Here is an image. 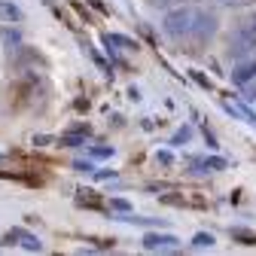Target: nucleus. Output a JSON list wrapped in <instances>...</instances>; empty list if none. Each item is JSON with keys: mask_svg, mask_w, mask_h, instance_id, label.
<instances>
[{"mask_svg": "<svg viewBox=\"0 0 256 256\" xmlns=\"http://www.w3.org/2000/svg\"><path fill=\"white\" fill-rule=\"evenodd\" d=\"M192 18H196V10L177 6V10H171V12L162 18V30H165L171 40L183 43V40H189V34H192Z\"/></svg>", "mask_w": 256, "mask_h": 256, "instance_id": "f257e3e1", "label": "nucleus"}, {"mask_svg": "<svg viewBox=\"0 0 256 256\" xmlns=\"http://www.w3.org/2000/svg\"><path fill=\"white\" fill-rule=\"evenodd\" d=\"M216 28H220V18L208 10H196V18H192V34L189 40L196 43V46H204L214 34H216Z\"/></svg>", "mask_w": 256, "mask_h": 256, "instance_id": "f03ea898", "label": "nucleus"}, {"mask_svg": "<svg viewBox=\"0 0 256 256\" xmlns=\"http://www.w3.org/2000/svg\"><path fill=\"white\" fill-rule=\"evenodd\" d=\"M177 247H180V238L171 232H146L144 235V250H150V253H168Z\"/></svg>", "mask_w": 256, "mask_h": 256, "instance_id": "7ed1b4c3", "label": "nucleus"}, {"mask_svg": "<svg viewBox=\"0 0 256 256\" xmlns=\"http://www.w3.org/2000/svg\"><path fill=\"white\" fill-rule=\"evenodd\" d=\"M222 110H226V113H232L235 119H241V122H247V125H253V128H256V113L250 110V104H247L244 98H235V101H222Z\"/></svg>", "mask_w": 256, "mask_h": 256, "instance_id": "20e7f679", "label": "nucleus"}, {"mask_svg": "<svg viewBox=\"0 0 256 256\" xmlns=\"http://www.w3.org/2000/svg\"><path fill=\"white\" fill-rule=\"evenodd\" d=\"M250 80H256V55L235 61V70H232V82H235V86H244V82H250Z\"/></svg>", "mask_w": 256, "mask_h": 256, "instance_id": "39448f33", "label": "nucleus"}, {"mask_svg": "<svg viewBox=\"0 0 256 256\" xmlns=\"http://www.w3.org/2000/svg\"><path fill=\"white\" fill-rule=\"evenodd\" d=\"M12 238H18V247L28 250V253H40V250H43V241H40L37 235L24 232V229H10V241H12Z\"/></svg>", "mask_w": 256, "mask_h": 256, "instance_id": "423d86ee", "label": "nucleus"}, {"mask_svg": "<svg viewBox=\"0 0 256 256\" xmlns=\"http://www.w3.org/2000/svg\"><path fill=\"white\" fill-rule=\"evenodd\" d=\"M22 18H24V12H22L18 4H12V0H0V22L4 24H18Z\"/></svg>", "mask_w": 256, "mask_h": 256, "instance_id": "0eeeda50", "label": "nucleus"}, {"mask_svg": "<svg viewBox=\"0 0 256 256\" xmlns=\"http://www.w3.org/2000/svg\"><path fill=\"white\" fill-rule=\"evenodd\" d=\"M0 43L10 46V49H18L22 46V34H18L12 24H6V28H0Z\"/></svg>", "mask_w": 256, "mask_h": 256, "instance_id": "6e6552de", "label": "nucleus"}, {"mask_svg": "<svg viewBox=\"0 0 256 256\" xmlns=\"http://www.w3.org/2000/svg\"><path fill=\"white\" fill-rule=\"evenodd\" d=\"M202 171H226L229 168V162L222 156H210V158H204V162H196Z\"/></svg>", "mask_w": 256, "mask_h": 256, "instance_id": "1a4fd4ad", "label": "nucleus"}, {"mask_svg": "<svg viewBox=\"0 0 256 256\" xmlns=\"http://www.w3.org/2000/svg\"><path fill=\"white\" fill-rule=\"evenodd\" d=\"M238 30H241V34H244L247 40H253V43H256V10H253V12H250L241 24H238Z\"/></svg>", "mask_w": 256, "mask_h": 256, "instance_id": "9d476101", "label": "nucleus"}, {"mask_svg": "<svg viewBox=\"0 0 256 256\" xmlns=\"http://www.w3.org/2000/svg\"><path fill=\"white\" fill-rule=\"evenodd\" d=\"M214 244H216V238L210 232H196V235H192V247H196V250H210Z\"/></svg>", "mask_w": 256, "mask_h": 256, "instance_id": "9b49d317", "label": "nucleus"}, {"mask_svg": "<svg viewBox=\"0 0 256 256\" xmlns=\"http://www.w3.org/2000/svg\"><path fill=\"white\" fill-rule=\"evenodd\" d=\"M104 43L107 46H116V49H134V40H128L122 34H104Z\"/></svg>", "mask_w": 256, "mask_h": 256, "instance_id": "f8f14e48", "label": "nucleus"}, {"mask_svg": "<svg viewBox=\"0 0 256 256\" xmlns=\"http://www.w3.org/2000/svg\"><path fill=\"white\" fill-rule=\"evenodd\" d=\"M189 138H192V125H183V128H177V132H174L171 146H183V144H189Z\"/></svg>", "mask_w": 256, "mask_h": 256, "instance_id": "ddd939ff", "label": "nucleus"}, {"mask_svg": "<svg viewBox=\"0 0 256 256\" xmlns=\"http://www.w3.org/2000/svg\"><path fill=\"white\" fill-rule=\"evenodd\" d=\"M86 134H88V132H74V134H64V138H61V144H64V146H82V144H86Z\"/></svg>", "mask_w": 256, "mask_h": 256, "instance_id": "4468645a", "label": "nucleus"}, {"mask_svg": "<svg viewBox=\"0 0 256 256\" xmlns=\"http://www.w3.org/2000/svg\"><path fill=\"white\" fill-rule=\"evenodd\" d=\"M156 162L162 165V168H171L174 165V152L171 150H156Z\"/></svg>", "mask_w": 256, "mask_h": 256, "instance_id": "2eb2a0df", "label": "nucleus"}, {"mask_svg": "<svg viewBox=\"0 0 256 256\" xmlns=\"http://www.w3.org/2000/svg\"><path fill=\"white\" fill-rule=\"evenodd\" d=\"M241 98H244L247 104H256V82H253V80L241 86Z\"/></svg>", "mask_w": 256, "mask_h": 256, "instance_id": "dca6fc26", "label": "nucleus"}, {"mask_svg": "<svg viewBox=\"0 0 256 256\" xmlns=\"http://www.w3.org/2000/svg\"><path fill=\"white\" fill-rule=\"evenodd\" d=\"M232 235H235V238H241L244 244H256V235H253V232H247V229H232Z\"/></svg>", "mask_w": 256, "mask_h": 256, "instance_id": "f3484780", "label": "nucleus"}, {"mask_svg": "<svg viewBox=\"0 0 256 256\" xmlns=\"http://www.w3.org/2000/svg\"><path fill=\"white\" fill-rule=\"evenodd\" d=\"M110 208L119 210V214H128V210H132V204H128L125 198H110Z\"/></svg>", "mask_w": 256, "mask_h": 256, "instance_id": "a211bd4d", "label": "nucleus"}, {"mask_svg": "<svg viewBox=\"0 0 256 256\" xmlns=\"http://www.w3.org/2000/svg\"><path fill=\"white\" fill-rule=\"evenodd\" d=\"M92 156L94 158H110L113 156V146H92Z\"/></svg>", "mask_w": 256, "mask_h": 256, "instance_id": "6ab92c4d", "label": "nucleus"}, {"mask_svg": "<svg viewBox=\"0 0 256 256\" xmlns=\"http://www.w3.org/2000/svg\"><path fill=\"white\" fill-rule=\"evenodd\" d=\"M49 144H52L49 134H34V146H49Z\"/></svg>", "mask_w": 256, "mask_h": 256, "instance_id": "aec40b11", "label": "nucleus"}, {"mask_svg": "<svg viewBox=\"0 0 256 256\" xmlns=\"http://www.w3.org/2000/svg\"><path fill=\"white\" fill-rule=\"evenodd\" d=\"M214 4H220V6H241V4H247V0H214Z\"/></svg>", "mask_w": 256, "mask_h": 256, "instance_id": "412c9836", "label": "nucleus"}, {"mask_svg": "<svg viewBox=\"0 0 256 256\" xmlns=\"http://www.w3.org/2000/svg\"><path fill=\"white\" fill-rule=\"evenodd\" d=\"M76 171H94V162H74Z\"/></svg>", "mask_w": 256, "mask_h": 256, "instance_id": "4be33fe9", "label": "nucleus"}, {"mask_svg": "<svg viewBox=\"0 0 256 256\" xmlns=\"http://www.w3.org/2000/svg\"><path fill=\"white\" fill-rule=\"evenodd\" d=\"M98 177H101V180H113V177H116V171H101Z\"/></svg>", "mask_w": 256, "mask_h": 256, "instance_id": "5701e85b", "label": "nucleus"}, {"mask_svg": "<svg viewBox=\"0 0 256 256\" xmlns=\"http://www.w3.org/2000/svg\"><path fill=\"white\" fill-rule=\"evenodd\" d=\"M4 162H10V158H6V156H0V165H4Z\"/></svg>", "mask_w": 256, "mask_h": 256, "instance_id": "b1692460", "label": "nucleus"}]
</instances>
